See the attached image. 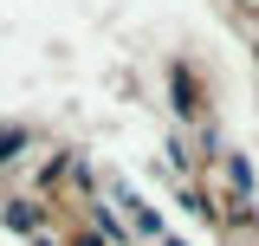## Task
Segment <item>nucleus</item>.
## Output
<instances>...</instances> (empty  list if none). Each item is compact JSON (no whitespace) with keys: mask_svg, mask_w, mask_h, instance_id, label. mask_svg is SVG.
I'll use <instances>...</instances> for the list:
<instances>
[{"mask_svg":"<svg viewBox=\"0 0 259 246\" xmlns=\"http://www.w3.org/2000/svg\"><path fill=\"white\" fill-rule=\"evenodd\" d=\"M7 227H13V233H32V227H39V208H32V201H13V208H7Z\"/></svg>","mask_w":259,"mask_h":246,"instance_id":"f257e3e1","label":"nucleus"}]
</instances>
